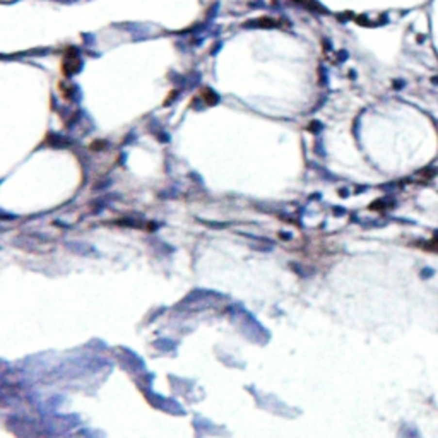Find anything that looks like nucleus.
Wrapping results in <instances>:
<instances>
[{"label":"nucleus","instance_id":"1","mask_svg":"<svg viewBox=\"0 0 438 438\" xmlns=\"http://www.w3.org/2000/svg\"><path fill=\"white\" fill-rule=\"evenodd\" d=\"M64 74L65 76H72V74H77L81 69V60L76 57V55H70L69 58H65V62H64Z\"/></svg>","mask_w":438,"mask_h":438},{"label":"nucleus","instance_id":"2","mask_svg":"<svg viewBox=\"0 0 438 438\" xmlns=\"http://www.w3.org/2000/svg\"><path fill=\"white\" fill-rule=\"evenodd\" d=\"M202 96H204V99H207V103H209V105H214V103H217V96L214 95L211 89H204L202 91Z\"/></svg>","mask_w":438,"mask_h":438},{"label":"nucleus","instance_id":"3","mask_svg":"<svg viewBox=\"0 0 438 438\" xmlns=\"http://www.w3.org/2000/svg\"><path fill=\"white\" fill-rule=\"evenodd\" d=\"M294 2H298V4H303L305 7H311V9L317 7V4H313L311 0H294Z\"/></svg>","mask_w":438,"mask_h":438}]
</instances>
